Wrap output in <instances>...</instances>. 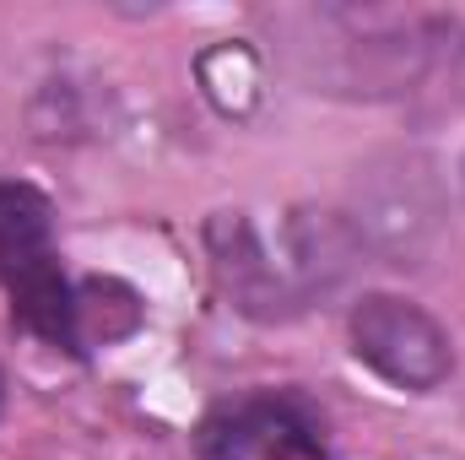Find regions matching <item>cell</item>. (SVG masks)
Masks as SVG:
<instances>
[{
	"label": "cell",
	"instance_id": "6da1fadb",
	"mask_svg": "<svg viewBox=\"0 0 465 460\" xmlns=\"http://www.w3.org/2000/svg\"><path fill=\"white\" fill-rule=\"evenodd\" d=\"M0 287L11 293V320L22 331L82 352L76 287L54 260V212L33 185H0Z\"/></svg>",
	"mask_w": 465,
	"mask_h": 460
},
{
	"label": "cell",
	"instance_id": "7a4b0ae2",
	"mask_svg": "<svg viewBox=\"0 0 465 460\" xmlns=\"http://www.w3.org/2000/svg\"><path fill=\"white\" fill-rule=\"evenodd\" d=\"M351 352L395 390H439L455 368L444 325L395 293H368L351 309Z\"/></svg>",
	"mask_w": 465,
	"mask_h": 460
},
{
	"label": "cell",
	"instance_id": "3957f363",
	"mask_svg": "<svg viewBox=\"0 0 465 460\" xmlns=\"http://www.w3.org/2000/svg\"><path fill=\"white\" fill-rule=\"evenodd\" d=\"M320 423L314 412L298 401V395H238L223 401L201 434H195V450L201 460H249L254 450H287V445H314Z\"/></svg>",
	"mask_w": 465,
	"mask_h": 460
},
{
	"label": "cell",
	"instance_id": "277c9868",
	"mask_svg": "<svg viewBox=\"0 0 465 460\" xmlns=\"http://www.w3.org/2000/svg\"><path fill=\"white\" fill-rule=\"evenodd\" d=\"M212 265H217L223 293L243 315H254V320H287L292 315V293H287L282 271L265 260V244L254 238V228L238 212H223L212 223Z\"/></svg>",
	"mask_w": 465,
	"mask_h": 460
}]
</instances>
